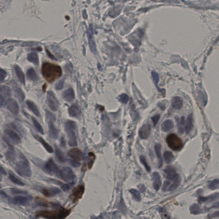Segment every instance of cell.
Returning <instances> with one entry per match:
<instances>
[{"label":"cell","mask_w":219,"mask_h":219,"mask_svg":"<svg viewBox=\"0 0 219 219\" xmlns=\"http://www.w3.org/2000/svg\"><path fill=\"white\" fill-rule=\"evenodd\" d=\"M44 78L49 82H53L61 75L62 71L59 66L50 62H45L42 68Z\"/></svg>","instance_id":"cell-1"},{"label":"cell","mask_w":219,"mask_h":219,"mask_svg":"<svg viewBox=\"0 0 219 219\" xmlns=\"http://www.w3.org/2000/svg\"><path fill=\"white\" fill-rule=\"evenodd\" d=\"M71 212V209L60 207L55 210H40L37 212L35 216L37 218L42 217L49 219H63L68 217Z\"/></svg>","instance_id":"cell-2"},{"label":"cell","mask_w":219,"mask_h":219,"mask_svg":"<svg viewBox=\"0 0 219 219\" xmlns=\"http://www.w3.org/2000/svg\"><path fill=\"white\" fill-rule=\"evenodd\" d=\"M19 160L15 165V170L21 176L29 178L32 175L30 163L27 158L21 152H19Z\"/></svg>","instance_id":"cell-3"},{"label":"cell","mask_w":219,"mask_h":219,"mask_svg":"<svg viewBox=\"0 0 219 219\" xmlns=\"http://www.w3.org/2000/svg\"><path fill=\"white\" fill-rule=\"evenodd\" d=\"M65 130L69 146L75 147L78 146V141L76 135V123L74 121L68 120L65 124Z\"/></svg>","instance_id":"cell-4"},{"label":"cell","mask_w":219,"mask_h":219,"mask_svg":"<svg viewBox=\"0 0 219 219\" xmlns=\"http://www.w3.org/2000/svg\"><path fill=\"white\" fill-rule=\"evenodd\" d=\"M46 117L48 123L49 136L52 139L56 140L58 137L59 132L55 125V116L49 111H46Z\"/></svg>","instance_id":"cell-5"},{"label":"cell","mask_w":219,"mask_h":219,"mask_svg":"<svg viewBox=\"0 0 219 219\" xmlns=\"http://www.w3.org/2000/svg\"><path fill=\"white\" fill-rule=\"evenodd\" d=\"M3 139L8 146L19 145L22 143L21 138L19 135L16 132L9 129L5 130Z\"/></svg>","instance_id":"cell-6"},{"label":"cell","mask_w":219,"mask_h":219,"mask_svg":"<svg viewBox=\"0 0 219 219\" xmlns=\"http://www.w3.org/2000/svg\"><path fill=\"white\" fill-rule=\"evenodd\" d=\"M76 175L73 169L68 167H63L60 169L59 178L68 184H74L76 180Z\"/></svg>","instance_id":"cell-7"},{"label":"cell","mask_w":219,"mask_h":219,"mask_svg":"<svg viewBox=\"0 0 219 219\" xmlns=\"http://www.w3.org/2000/svg\"><path fill=\"white\" fill-rule=\"evenodd\" d=\"M166 142L168 146L175 151H178L182 148L183 142L181 138L175 134H171L167 136Z\"/></svg>","instance_id":"cell-8"},{"label":"cell","mask_w":219,"mask_h":219,"mask_svg":"<svg viewBox=\"0 0 219 219\" xmlns=\"http://www.w3.org/2000/svg\"><path fill=\"white\" fill-rule=\"evenodd\" d=\"M44 171L50 175H55L59 177L60 169L54 162L52 158H50L45 162L43 167Z\"/></svg>","instance_id":"cell-9"},{"label":"cell","mask_w":219,"mask_h":219,"mask_svg":"<svg viewBox=\"0 0 219 219\" xmlns=\"http://www.w3.org/2000/svg\"><path fill=\"white\" fill-rule=\"evenodd\" d=\"M85 191V187L83 185H78L73 190L70 196V199L73 203H75L82 198Z\"/></svg>","instance_id":"cell-10"},{"label":"cell","mask_w":219,"mask_h":219,"mask_svg":"<svg viewBox=\"0 0 219 219\" xmlns=\"http://www.w3.org/2000/svg\"><path fill=\"white\" fill-rule=\"evenodd\" d=\"M47 101L48 106L52 111H57L59 107L58 101L52 91H49L47 93Z\"/></svg>","instance_id":"cell-11"},{"label":"cell","mask_w":219,"mask_h":219,"mask_svg":"<svg viewBox=\"0 0 219 219\" xmlns=\"http://www.w3.org/2000/svg\"><path fill=\"white\" fill-rule=\"evenodd\" d=\"M32 199L30 197L27 196H16L9 199V202L13 205H27L28 204Z\"/></svg>","instance_id":"cell-12"},{"label":"cell","mask_w":219,"mask_h":219,"mask_svg":"<svg viewBox=\"0 0 219 219\" xmlns=\"http://www.w3.org/2000/svg\"><path fill=\"white\" fill-rule=\"evenodd\" d=\"M40 191L45 196L48 197H55L60 194L62 192L60 189L55 187H43L41 189Z\"/></svg>","instance_id":"cell-13"},{"label":"cell","mask_w":219,"mask_h":219,"mask_svg":"<svg viewBox=\"0 0 219 219\" xmlns=\"http://www.w3.org/2000/svg\"><path fill=\"white\" fill-rule=\"evenodd\" d=\"M67 155L73 159L77 161H81L84 158L83 152L79 149L73 148L68 151Z\"/></svg>","instance_id":"cell-14"},{"label":"cell","mask_w":219,"mask_h":219,"mask_svg":"<svg viewBox=\"0 0 219 219\" xmlns=\"http://www.w3.org/2000/svg\"><path fill=\"white\" fill-rule=\"evenodd\" d=\"M7 108L13 114H18L19 112V106L18 102L14 98H10L6 101Z\"/></svg>","instance_id":"cell-15"},{"label":"cell","mask_w":219,"mask_h":219,"mask_svg":"<svg viewBox=\"0 0 219 219\" xmlns=\"http://www.w3.org/2000/svg\"><path fill=\"white\" fill-rule=\"evenodd\" d=\"M151 133V127L149 124L143 125L139 129L138 134L140 138L143 140L147 139Z\"/></svg>","instance_id":"cell-16"},{"label":"cell","mask_w":219,"mask_h":219,"mask_svg":"<svg viewBox=\"0 0 219 219\" xmlns=\"http://www.w3.org/2000/svg\"><path fill=\"white\" fill-rule=\"evenodd\" d=\"M62 98L67 102L71 103L74 101L75 94L74 91L72 88H69L65 90L62 93Z\"/></svg>","instance_id":"cell-17"},{"label":"cell","mask_w":219,"mask_h":219,"mask_svg":"<svg viewBox=\"0 0 219 219\" xmlns=\"http://www.w3.org/2000/svg\"><path fill=\"white\" fill-rule=\"evenodd\" d=\"M164 172L165 174L167 179L169 181L175 180L178 175L175 168L171 166H167L165 167L164 169Z\"/></svg>","instance_id":"cell-18"},{"label":"cell","mask_w":219,"mask_h":219,"mask_svg":"<svg viewBox=\"0 0 219 219\" xmlns=\"http://www.w3.org/2000/svg\"><path fill=\"white\" fill-rule=\"evenodd\" d=\"M32 134L35 139L42 145L44 148L47 151V152L49 153H53L54 152L53 148L42 137L36 134L32 133Z\"/></svg>","instance_id":"cell-19"},{"label":"cell","mask_w":219,"mask_h":219,"mask_svg":"<svg viewBox=\"0 0 219 219\" xmlns=\"http://www.w3.org/2000/svg\"><path fill=\"white\" fill-rule=\"evenodd\" d=\"M152 180L154 188L156 191H158L160 189L162 184L161 176L158 172H153L152 174Z\"/></svg>","instance_id":"cell-20"},{"label":"cell","mask_w":219,"mask_h":219,"mask_svg":"<svg viewBox=\"0 0 219 219\" xmlns=\"http://www.w3.org/2000/svg\"><path fill=\"white\" fill-rule=\"evenodd\" d=\"M36 203L39 206L44 207H51L53 208H58L60 207V206L53 203H50L49 202L43 200L42 198L37 197L36 198Z\"/></svg>","instance_id":"cell-21"},{"label":"cell","mask_w":219,"mask_h":219,"mask_svg":"<svg viewBox=\"0 0 219 219\" xmlns=\"http://www.w3.org/2000/svg\"><path fill=\"white\" fill-rule=\"evenodd\" d=\"M9 149L5 153L6 159L11 163L15 162L17 159V154L13 146H9Z\"/></svg>","instance_id":"cell-22"},{"label":"cell","mask_w":219,"mask_h":219,"mask_svg":"<svg viewBox=\"0 0 219 219\" xmlns=\"http://www.w3.org/2000/svg\"><path fill=\"white\" fill-rule=\"evenodd\" d=\"M171 105L173 108L180 110L182 107L183 100L180 96H175L172 98L171 101Z\"/></svg>","instance_id":"cell-23"},{"label":"cell","mask_w":219,"mask_h":219,"mask_svg":"<svg viewBox=\"0 0 219 219\" xmlns=\"http://www.w3.org/2000/svg\"><path fill=\"white\" fill-rule=\"evenodd\" d=\"M69 113L72 117H78L80 114V111L77 104L72 105L69 109Z\"/></svg>","instance_id":"cell-24"},{"label":"cell","mask_w":219,"mask_h":219,"mask_svg":"<svg viewBox=\"0 0 219 219\" xmlns=\"http://www.w3.org/2000/svg\"><path fill=\"white\" fill-rule=\"evenodd\" d=\"M154 148L155 153L158 159V165H159L158 167L159 168H160L163 165V159H162V153H161V145L159 143H157L155 144Z\"/></svg>","instance_id":"cell-25"},{"label":"cell","mask_w":219,"mask_h":219,"mask_svg":"<svg viewBox=\"0 0 219 219\" xmlns=\"http://www.w3.org/2000/svg\"><path fill=\"white\" fill-rule=\"evenodd\" d=\"M15 70L18 79L24 85H25V76L21 68L18 65H16L15 66Z\"/></svg>","instance_id":"cell-26"},{"label":"cell","mask_w":219,"mask_h":219,"mask_svg":"<svg viewBox=\"0 0 219 219\" xmlns=\"http://www.w3.org/2000/svg\"><path fill=\"white\" fill-rule=\"evenodd\" d=\"M219 194L215 193L210 196L205 197H200L198 199V202L200 203L205 202L213 201L216 200L219 197Z\"/></svg>","instance_id":"cell-27"},{"label":"cell","mask_w":219,"mask_h":219,"mask_svg":"<svg viewBox=\"0 0 219 219\" xmlns=\"http://www.w3.org/2000/svg\"><path fill=\"white\" fill-rule=\"evenodd\" d=\"M162 129L163 131L167 132L171 130L174 127V124L171 120L167 119L162 123Z\"/></svg>","instance_id":"cell-28"},{"label":"cell","mask_w":219,"mask_h":219,"mask_svg":"<svg viewBox=\"0 0 219 219\" xmlns=\"http://www.w3.org/2000/svg\"><path fill=\"white\" fill-rule=\"evenodd\" d=\"M9 178L11 182L15 184L21 186H24L25 185V184L21 180H20L19 178L15 175V174H13V172H9Z\"/></svg>","instance_id":"cell-29"},{"label":"cell","mask_w":219,"mask_h":219,"mask_svg":"<svg viewBox=\"0 0 219 219\" xmlns=\"http://www.w3.org/2000/svg\"><path fill=\"white\" fill-rule=\"evenodd\" d=\"M26 104L28 106L29 109L31 110V111L33 113L37 116H39L40 113L38 108L37 106L35 105L33 101H30V100H27L26 101Z\"/></svg>","instance_id":"cell-30"},{"label":"cell","mask_w":219,"mask_h":219,"mask_svg":"<svg viewBox=\"0 0 219 219\" xmlns=\"http://www.w3.org/2000/svg\"><path fill=\"white\" fill-rule=\"evenodd\" d=\"M27 78L31 80H37L38 79V76L36 73V71L33 68H31L27 70Z\"/></svg>","instance_id":"cell-31"},{"label":"cell","mask_w":219,"mask_h":219,"mask_svg":"<svg viewBox=\"0 0 219 219\" xmlns=\"http://www.w3.org/2000/svg\"><path fill=\"white\" fill-rule=\"evenodd\" d=\"M208 187L211 190L219 189V179H215L211 181H208Z\"/></svg>","instance_id":"cell-32"},{"label":"cell","mask_w":219,"mask_h":219,"mask_svg":"<svg viewBox=\"0 0 219 219\" xmlns=\"http://www.w3.org/2000/svg\"><path fill=\"white\" fill-rule=\"evenodd\" d=\"M27 58L28 61L35 65H37L39 64L38 56L36 53L32 52L28 54Z\"/></svg>","instance_id":"cell-33"},{"label":"cell","mask_w":219,"mask_h":219,"mask_svg":"<svg viewBox=\"0 0 219 219\" xmlns=\"http://www.w3.org/2000/svg\"><path fill=\"white\" fill-rule=\"evenodd\" d=\"M48 181L54 183L55 184L57 185H59L62 189V190L64 191H68V190L70 189V186L69 184H66L62 182H60V181H59L57 180H50Z\"/></svg>","instance_id":"cell-34"},{"label":"cell","mask_w":219,"mask_h":219,"mask_svg":"<svg viewBox=\"0 0 219 219\" xmlns=\"http://www.w3.org/2000/svg\"><path fill=\"white\" fill-rule=\"evenodd\" d=\"M193 123H192V116L191 115L189 116L187 120L186 123L185 130L187 134L190 133L193 128Z\"/></svg>","instance_id":"cell-35"},{"label":"cell","mask_w":219,"mask_h":219,"mask_svg":"<svg viewBox=\"0 0 219 219\" xmlns=\"http://www.w3.org/2000/svg\"><path fill=\"white\" fill-rule=\"evenodd\" d=\"M190 213L192 215H197L200 214L202 210L200 207L197 204H194L190 208Z\"/></svg>","instance_id":"cell-36"},{"label":"cell","mask_w":219,"mask_h":219,"mask_svg":"<svg viewBox=\"0 0 219 219\" xmlns=\"http://www.w3.org/2000/svg\"><path fill=\"white\" fill-rule=\"evenodd\" d=\"M164 158L165 162L167 164L171 163L175 158L172 152L169 151L165 152L164 154Z\"/></svg>","instance_id":"cell-37"},{"label":"cell","mask_w":219,"mask_h":219,"mask_svg":"<svg viewBox=\"0 0 219 219\" xmlns=\"http://www.w3.org/2000/svg\"><path fill=\"white\" fill-rule=\"evenodd\" d=\"M55 156L58 161L61 163H63L66 161V158L63 153L59 149L55 150Z\"/></svg>","instance_id":"cell-38"},{"label":"cell","mask_w":219,"mask_h":219,"mask_svg":"<svg viewBox=\"0 0 219 219\" xmlns=\"http://www.w3.org/2000/svg\"><path fill=\"white\" fill-rule=\"evenodd\" d=\"M181 178L179 175H177V177L174 180V182L172 185H171L170 188L169 189V191H172L176 189V188L179 187L181 183Z\"/></svg>","instance_id":"cell-39"},{"label":"cell","mask_w":219,"mask_h":219,"mask_svg":"<svg viewBox=\"0 0 219 219\" xmlns=\"http://www.w3.org/2000/svg\"><path fill=\"white\" fill-rule=\"evenodd\" d=\"M14 90H15L14 91H15L16 95L17 97L19 100L22 101H23L24 99L25 95H24V93L22 91V90L20 88H18V87L17 88H17H15Z\"/></svg>","instance_id":"cell-40"},{"label":"cell","mask_w":219,"mask_h":219,"mask_svg":"<svg viewBox=\"0 0 219 219\" xmlns=\"http://www.w3.org/2000/svg\"><path fill=\"white\" fill-rule=\"evenodd\" d=\"M130 193H131L133 198L137 201H140L141 200V195L140 192L134 189H131L129 190Z\"/></svg>","instance_id":"cell-41"},{"label":"cell","mask_w":219,"mask_h":219,"mask_svg":"<svg viewBox=\"0 0 219 219\" xmlns=\"http://www.w3.org/2000/svg\"><path fill=\"white\" fill-rule=\"evenodd\" d=\"M10 191L12 194L16 195H27L28 194L27 191L15 188H10Z\"/></svg>","instance_id":"cell-42"},{"label":"cell","mask_w":219,"mask_h":219,"mask_svg":"<svg viewBox=\"0 0 219 219\" xmlns=\"http://www.w3.org/2000/svg\"><path fill=\"white\" fill-rule=\"evenodd\" d=\"M32 121H33V123H34V126L35 127L36 129L40 133L42 134H44V131L43 130V128L41 126L40 124L37 121L36 119L34 118H32Z\"/></svg>","instance_id":"cell-43"},{"label":"cell","mask_w":219,"mask_h":219,"mask_svg":"<svg viewBox=\"0 0 219 219\" xmlns=\"http://www.w3.org/2000/svg\"><path fill=\"white\" fill-rule=\"evenodd\" d=\"M89 156V162H88V167L89 169L91 168L95 159V156L94 154L92 152H89L88 154Z\"/></svg>","instance_id":"cell-44"},{"label":"cell","mask_w":219,"mask_h":219,"mask_svg":"<svg viewBox=\"0 0 219 219\" xmlns=\"http://www.w3.org/2000/svg\"><path fill=\"white\" fill-rule=\"evenodd\" d=\"M140 162H141V163L143 164V165L144 166L145 169H146V171L148 172H150V167H149V165L148 164L145 156H143V155H141V156H140Z\"/></svg>","instance_id":"cell-45"},{"label":"cell","mask_w":219,"mask_h":219,"mask_svg":"<svg viewBox=\"0 0 219 219\" xmlns=\"http://www.w3.org/2000/svg\"><path fill=\"white\" fill-rule=\"evenodd\" d=\"M152 76L153 82L154 84H155V86L157 87V88L159 89V90H160L158 87V82H159V77L158 73H156L155 71H152Z\"/></svg>","instance_id":"cell-46"},{"label":"cell","mask_w":219,"mask_h":219,"mask_svg":"<svg viewBox=\"0 0 219 219\" xmlns=\"http://www.w3.org/2000/svg\"><path fill=\"white\" fill-rule=\"evenodd\" d=\"M129 99V97L126 94H123L119 97V101L123 104H126L128 103Z\"/></svg>","instance_id":"cell-47"},{"label":"cell","mask_w":219,"mask_h":219,"mask_svg":"<svg viewBox=\"0 0 219 219\" xmlns=\"http://www.w3.org/2000/svg\"><path fill=\"white\" fill-rule=\"evenodd\" d=\"M185 123V119L184 116H182L180 119V124H179V131L180 133L182 134L184 132L183 126Z\"/></svg>","instance_id":"cell-48"},{"label":"cell","mask_w":219,"mask_h":219,"mask_svg":"<svg viewBox=\"0 0 219 219\" xmlns=\"http://www.w3.org/2000/svg\"><path fill=\"white\" fill-rule=\"evenodd\" d=\"M64 83V80H61L58 81L57 83H56L55 86V89L57 90H62L63 88Z\"/></svg>","instance_id":"cell-49"},{"label":"cell","mask_w":219,"mask_h":219,"mask_svg":"<svg viewBox=\"0 0 219 219\" xmlns=\"http://www.w3.org/2000/svg\"><path fill=\"white\" fill-rule=\"evenodd\" d=\"M171 184L170 182L169 181H165L163 184V187H162V190L163 191H169V189L170 188Z\"/></svg>","instance_id":"cell-50"},{"label":"cell","mask_w":219,"mask_h":219,"mask_svg":"<svg viewBox=\"0 0 219 219\" xmlns=\"http://www.w3.org/2000/svg\"><path fill=\"white\" fill-rule=\"evenodd\" d=\"M69 164L73 167H78L80 166V163L78 161L75 160H70L69 161Z\"/></svg>","instance_id":"cell-51"},{"label":"cell","mask_w":219,"mask_h":219,"mask_svg":"<svg viewBox=\"0 0 219 219\" xmlns=\"http://www.w3.org/2000/svg\"><path fill=\"white\" fill-rule=\"evenodd\" d=\"M160 118V115L157 114L155 115L154 116L151 118L152 120V122H153L154 126V127L156 126V125H157L159 121V119Z\"/></svg>","instance_id":"cell-52"},{"label":"cell","mask_w":219,"mask_h":219,"mask_svg":"<svg viewBox=\"0 0 219 219\" xmlns=\"http://www.w3.org/2000/svg\"><path fill=\"white\" fill-rule=\"evenodd\" d=\"M7 75V73L5 70L1 69L0 70V80L2 82L4 80Z\"/></svg>","instance_id":"cell-53"},{"label":"cell","mask_w":219,"mask_h":219,"mask_svg":"<svg viewBox=\"0 0 219 219\" xmlns=\"http://www.w3.org/2000/svg\"><path fill=\"white\" fill-rule=\"evenodd\" d=\"M217 217H219V212H215L214 213H211V214H209L208 216V218L211 219L213 218H217Z\"/></svg>","instance_id":"cell-54"},{"label":"cell","mask_w":219,"mask_h":219,"mask_svg":"<svg viewBox=\"0 0 219 219\" xmlns=\"http://www.w3.org/2000/svg\"><path fill=\"white\" fill-rule=\"evenodd\" d=\"M46 53H47V55H48V56L49 57H50V58L52 59L53 60H56V58L55 57H54V56L50 52H49V51H48V50L46 49Z\"/></svg>","instance_id":"cell-55"},{"label":"cell","mask_w":219,"mask_h":219,"mask_svg":"<svg viewBox=\"0 0 219 219\" xmlns=\"http://www.w3.org/2000/svg\"><path fill=\"white\" fill-rule=\"evenodd\" d=\"M138 187L140 189V191H141V192H143V193H144L146 190V187H145V186L144 185H139L138 186Z\"/></svg>","instance_id":"cell-56"},{"label":"cell","mask_w":219,"mask_h":219,"mask_svg":"<svg viewBox=\"0 0 219 219\" xmlns=\"http://www.w3.org/2000/svg\"><path fill=\"white\" fill-rule=\"evenodd\" d=\"M1 195L3 198H8L9 197V196L3 190H1Z\"/></svg>","instance_id":"cell-57"},{"label":"cell","mask_w":219,"mask_h":219,"mask_svg":"<svg viewBox=\"0 0 219 219\" xmlns=\"http://www.w3.org/2000/svg\"><path fill=\"white\" fill-rule=\"evenodd\" d=\"M211 208H219V202L215 203L212 205L211 207Z\"/></svg>","instance_id":"cell-58"},{"label":"cell","mask_w":219,"mask_h":219,"mask_svg":"<svg viewBox=\"0 0 219 219\" xmlns=\"http://www.w3.org/2000/svg\"><path fill=\"white\" fill-rule=\"evenodd\" d=\"M1 174L6 175V172L4 168L2 167L1 165Z\"/></svg>","instance_id":"cell-59"},{"label":"cell","mask_w":219,"mask_h":219,"mask_svg":"<svg viewBox=\"0 0 219 219\" xmlns=\"http://www.w3.org/2000/svg\"><path fill=\"white\" fill-rule=\"evenodd\" d=\"M61 144L62 146H66V141L64 140V138H62L61 139Z\"/></svg>","instance_id":"cell-60"}]
</instances>
